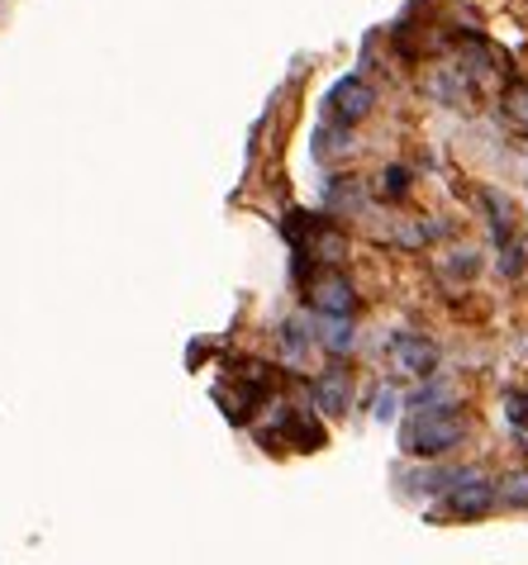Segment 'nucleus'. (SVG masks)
<instances>
[{
    "mask_svg": "<svg viewBox=\"0 0 528 565\" xmlns=\"http://www.w3.org/2000/svg\"><path fill=\"white\" fill-rule=\"evenodd\" d=\"M467 437V414L453 409V404H439V409H419L405 433H400V447L410 457H447L453 447H462Z\"/></svg>",
    "mask_w": 528,
    "mask_h": 565,
    "instance_id": "obj_1",
    "label": "nucleus"
},
{
    "mask_svg": "<svg viewBox=\"0 0 528 565\" xmlns=\"http://www.w3.org/2000/svg\"><path fill=\"white\" fill-rule=\"evenodd\" d=\"M286 238L295 243V257H315V262H344L348 238L338 233L324 214H291L286 218Z\"/></svg>",
    "mask_w": 528,
    "mask_h": 565,
    "instance_id": "obj_2",
    "label": "nucleus"
},
{
    "mask_svg": "<svg viewBox=\"0 0 528 565\" xmlns=\"http://www.w3.org/2000/svg\"><path fill=\"white\" fill-rule=\"evenodd\" d=\"M371 105H377V90H371L362 76H344V82H334L329 90V119L334 124H362L371 115Z\"/></svg>",
    "mask_w": 528,
    "mask_h": 565,
    "instance_id": "obj_3",
    "label": "nucleus"
},
{
    "mask_svg": "<svg viewBox=\"0 0 528 565\" xmlns=\"http://www.w3.org/2000/svg\"><path fill=\"white\" fill-rule=\"evenodd\" d=\"M309 300H315L319 319H352L357 309V290L344 271H324L319 280H309Z\"/></svg>",
    "mask_w": 528,
    "mask_h": 565,
    "instance_id": "obj_4",
    "label": "nucleus"
},
{
    "mask_svg": "<svg viewBox=\"0 0 528 565\" xmlns=\"http://www.w3.org/2000/svg\"><path fill=\"white\" fill-rule=\"evenodd\" d=\"M495 504V484L486 476H476V470H462V476L453 480V490H447V513L453 518H481V513H490Z\"/></svg>",
    "mask_w": 528,
    "mask_h": 565,
    "instance_id": "obj_5",
    "label": "nucleus"
},
{
    "mask_svg": "<svg viewBox=\"0 0 528 565\" xmlns=\"http://www.w3.org/2000/svg\"><path fill=\"white\" fill-rule=\"evenodd\" d=\"M262 443H291L300 451H315L324 447V428L300 409H282L276 414V428H262Z\"/></svg>",
    "mask_w": 528,
    "mask_h": 565,
    "instance_id": "obj_6",
    "label": "nucleus"
},
{
    "mask_svg": "<svg viewBox=\"0 0 528 565\" xmlns=\"http://www.w3.org/2000/svg\"><path fill=\"white\" fill-rule=\"evenodd\" d=\"M391 361L405 375H419V381H424V375L439 371V348H433L429 338H419V333H395L391 338Z\"/></svg>",
    "mask_w": 528,
    "mask_h": 565,
    "instance_id": "obj_7",
    "label": "nucleus"
},
{
    "mask_svg": "<svg viewBox=\"0 0 528 565\" xmlns=\"http://www.w3.org/2000/svg\"><path fill=\"white\" fill-rule=\"evenodd\" d=\"M348 404H352V381H348V371L344 366H329L315 381V409L319 414H348Z\"/></svg>",
    "mask_w": 528,
    "mask_h": 565,
    "instance_id": "obj_8",
    "label": "nucleus"
},
{
    "mask_svg": "<svg viewBox=\"0 0 528 565\" xmlns=\"http://www.w3.org/2000/svg\"><path fill=\"white\" fill-rule=\"evenodd\" d=\"M481 205H486L490 214V233H495V243H515V205L500 195V191H481Z\"/></svg>",
    "mask_w": 528,
    "mask_h": 565,
    "instance_id": "obj_9",
    "label": "nucleus"
},
{
    "mask_svg": "<svg viewBox=\"0 0 528 565\" xmlns=\"http://www.w3.org/2000/svg\"><path fill=\"white\" fill-rule=\"evenodd\" d=\"M362 181H352V177H334L329 185H324V205L329 210H344V214H352V210H362Z\"/></svg>",
    "mask_w": 528,
    "mask_h": 565,
    "instance_id": "obj_10",
    "label": "nucleus"
},
{
    "mask_svg": "<svg viewBox=\"0 0 528 565\" xmlns=\"http://www.w3.org/2000/svg\"><path fill=\"white\" fill-rule=\"evenodd\" d=\"M352 152V138H348V129L344 124H319V134H315V157L319 162H334V157H348Z\"/></svg>",
    "mask_w": 528,
    "mask_h": 565,
    "instance_id": "obj_11",
    "label": "nucleus"
},
{
    "mask_svg": "<svg viewBox=\"0 0 528 565\" xmlns=\"http://www.w3.org/2000/svg\"><path fill=\"white\" fill-rule=\"evenodd\" d=\"M319 342L329 352H352V342H357L352 319H319Z\"/></svg>",
    "mask_w": 528,
    "mask_h": 565,
    "instance_id": "obj_12",
    "label": "nucleus"
},
{
    "mask_svg": "<svg viewBox=\"0 0 528 565\" xmlns=\"http://www.w3.org/2000/svg\"><path fill=\"white\" fill-rule=\"evenodd\" d=\"M495 499L509 509H528V470H509L500 480V490H495Z\"/></svg>",
    "mask_w": 528,
    "mask_h": 565,
    "instance_id": "obj_13",
    "label": "nucleus"
},
{
    "mask_svg": "<svg viewBox=\"0 0 528 565\" xmlns=\"http://www.w3.org/2000/svg\"><path fill=\"white\" fill-rule=\"evenodd\" d=\"M309 328H305V319H291V323H282V348H286V361H300L305 352H309Z\"/></svg>",
    "mask_w": 528,
    "mask_h": 565,
    "instance_id": "obj_14",
    "label": "nucleus"
},
{
    "mask_svg": "<svg viewBox=\"0 0 528 565\" xmlns=\"http://www.w3.org/2000/svg\"><path fill=\"white\" fill-rule=\"evenodd\" d=\"M505 115L519 124V129H528V82H515L505 90Z\"/></svg>",
    "mask_w": 528,
    "mask_h": 565,
    "instance_id": "obj_15",
    "label": "nucleus"
},
{
    "mask_svg": "<svg viewBox=\"0 0 528 565\" xmlns=\"http://www.w3.org/2000/svg\"><path fill=\"white\" fill-rule=\"evenodd\" d=\"M381 195L386 200H405L410 195V167H386L381 171Z\"/></svg>",
    "mask_w": 528,
    "mask_h": 565,
    "instance_id": "obj_16",
    "label": "nucleus"
},
{
    "mask_svg": "<svg viewBox=\"0 0 528 565\" xmlns=\"http://www.w3.org/2000/svg\"><path fill=\"white\" fill-rule=\"evenodd\" d=\"M500 253H505V257H500V271H505V276H519V271H524V262H528V243L515 238V243H505Z\"/></svg>",
    "mask_w": 528,
    "mask_h": 565,
    "instance_id": "obj_17",
    "label": "nucleus"
},
{
    "mask_svg": "<svg viewBox=\"0 0 528 565\" xmlns=\"http://www.w3.org/2000/svg\"><path fill=\"white\" fill-rule=\"evenodd\" d=\"M453 271H457V276H476V271H481V262H476V253H457V262H453Z\"/></svg>",
    "mask_w": 528,
    "mask_h": 565,
    "instance_id": "obj_18",
    "label": "nucleus"
},
{
    "mask_svg": "<svg viewBox=\"0 0 528 565\" xmlns=\"http://www.w3.org/2000/svg\"><path fill=\"white\" fill-rule=\"evenodd\" d=\"M391 404H395V395H391V390H381V399H377V418H391V414H395Z\"/></svg>",
    "mask_w": 528,
    "mask_h": 565,
    "instance_id": "obj_19",
    "label": "nucleus"
}]
</instances>
